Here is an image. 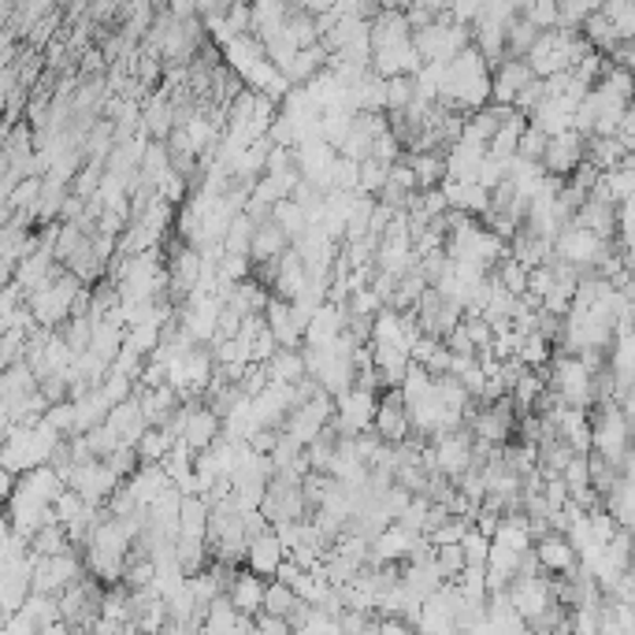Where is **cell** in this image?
<instances>
[{
	"mask_svg": "<svg viewBox=\"0 0 635 635\" xmlns=\"http://www.w3.org/2000/svg\"><path fill=\"white\" fill-rule=\"evenodd\" d=\"M268 379L279 387H298L309 379V360H305V349H279L276 357L268 360Z\"/></svg>",
	"mask_w": 635,
	"mask_h": 635,
	"instance_id": "8",
	"label": "cell"
},
{
	"mask_svg": "<svg viewBox=\"0 0 635 635\" xmlns=\"http://www.w3.org/2000/svg\"><path fill=\"white\" fill-rule=\"evenodd\" d=\"M290 561V554H287V543L279 539V532L276 527H268V532H260V535H253L249 546H246V569L249 572H257L260 580H276L282 565Z\"/></svg>",
	"mask_w": 635,
	"mask_h": 635,
	"instance_id": "1",
	"label": "cell"
},
{
	"mask_svg": "<svg viewBox=\"0 0 635 635\" xmlns=\"http://www.w3.org/2000/svg\"><path fill=\"white\" fill-rule=\"evenodd\" d=\"M290 4H279V0H268V4H253V23H249V34L268 48L276 45L282 34H287V23H290Z\"/></svg>",
	"mask_w": 635,
	"mask_h": 635,
	"instance_id": "6",
	"label": "cell"
},
{
	"mask_svg": "<svg viewBox=\"0 0 635 635\" xmlns=\"http://www.w3.org/2000/svg\"><path fill=\"white\" fill-rule=\"evenodd\" d=\"M268 583L271 580H260L257 572H249V569H242L238 576H234V583H231V605L242 613V617H249V621H257L260 613H264V594H268Z\"/></svg>",
	"mask_w": 635,
	"mask_h": 635,
	"instance_id": "7",
	"label": "cell"
},
{
	"mask_svg": "<svg viewBox=\"0 0 635 635\" xmlns=\"http://www.w3.org/2000/svg\"><path fill=\"white\" fill-rule=\"evenodd\" d=\"M535 558L539 569L554 576H576V546L565 532H546L535 539Z\"/></svg>",
	"mask_w": 635,
	"mask_h": 635,
	"instance_id": "5",
	"label": "cell"
},
{
	"mask_svg": "<svg viewBox=\"0 0 635 635\" xmlns=\"http://www.w3.org/2000/svg\"><path fill=\"white\" fill-rule=\"evenodd\" d=\"M223 435H227L223 416L212 413L209 402H198V405H193L190 420H187V432H182V446H187L193 457H201V454H209V449H216V443Z\"/></svg>",
	"mask_w": 635,
	"mask_h": 635,
	"instance_id": "2",
	"label": "cell"
},
{
	"mask_svg": "<svg viewBox=\"0 0 635 635\" xmlns=\"http://www.w3.org/2000/svg\"><path fill=\"white\" fill-rule=\"evenodd\" d=\"M535 82V71L527 60H502L494 67V104L502 109H516V97H521L527 86Z\"/></svg>",
	"mask_w": 635,
	"mask_h": 635,
	"instance_id": "4",
	"label": "cell"
},
{
	"mask_svg": "<svg viewBox=\"0 0 635 635\" xmlns=\"http://www.w3.org/2000/svg\"><path fill=\"white\" fill-rule=\"evenodd\" d=\"M387 182H390V168H387V164H379V160H365V164H360V193H365V198L379 201V193L387 190Z\"/></svg>",
	"mask_w": 635,
	"mask_h": 635,
	"instance_id": "10",
	"label": "cell"
},
{
	"mask_svg": "<svg viewBox=\"0 0 635 635\" xmlns=\"http://www.w3.org/2000/svg\"><path fill=\"white\" fill-rule=\"evenodd\" d=\"M305 605V599L290 588V583H282V580H271L268 583V594H264V613L260 617H276V621H287L290 624V617Z\"/></svg>",
	"mask_w": 635,
	"mask_h": 635,
	"instance_id": "9",
	"label": "cell"
},
{
	"mask_svg": "<svg viewBox=\"0 0 635 635\" xmlns=\"http://www.w3.org/2000/svg\"><path fill=\"white\" fill-rule=\"evenodd\" d=\"M379 635H420L409 617H379Z\"/></svg>",
	"mask_w": 635,
	"mask_h": 635,
	"instance_id": "11",
	"label": "cell"
},
{
	"mask_svg": "<svg viewBox=\"0 0 635 635\" xmlns=\"http://www.w3.org/2000/svg\"><path fill=\"white\" fill-rule=\"evenodd\" d=\"M372 432L390 446H402L413 438V424H409V409H405L402 390H387V394L379 398V413H376Z\"/></svg>",
	"mask_w": 635,
	"mask_h": 635,
	"instance_id": "3",
	"label": "cell"
}]
</instances>
